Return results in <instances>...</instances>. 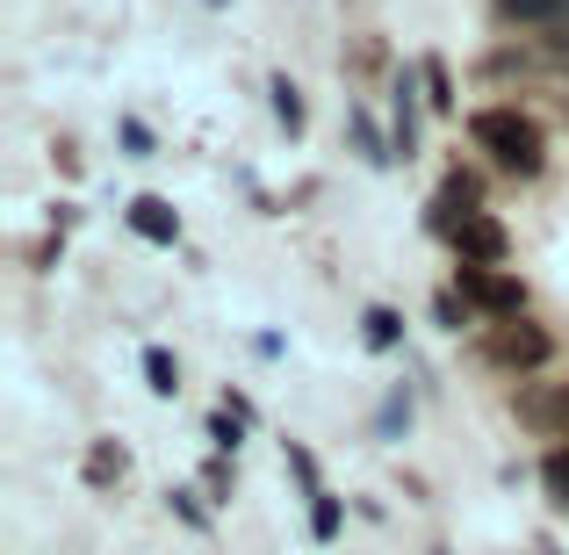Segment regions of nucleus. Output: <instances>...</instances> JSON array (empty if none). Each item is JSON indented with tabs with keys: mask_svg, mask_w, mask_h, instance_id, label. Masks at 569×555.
Masks as SVG:
<instances>
[{
	"mask_svg": "<svg viewBox=\"0 0 569 555\" xmlns=\"http://www.w3.org/2000/svg\"><path fill=\"white\" fill-rule=\"evenodd\" d=\"M469 138H476V152H483L505 181H541L548 130H541V116H533V109H519V101H490V109L469 116Z\"/></svg>",
	"mask_w": 569,
	"mask_h": 555,
	"instance_id": "f257e3e1",
	"label": "nucleus"
},
{
	"mask_svg": "<svg viewBox=\"0 0 569 555\" xmlns=\"http://www.w3.org/2000/svg\"><path fill=\"white\" fill-rule=\"evenodd\" d=\"M476 354H483L490 368H505V375H533V368L556 361V339H548V325H533V318H498L483 339H476Z\"/></svg>",
	"mask_w": 569,
	"mask_h": 555,
	"instance_id": "f03ea898",
	"label": "nucleus"
},
{
	"mask_svg": "<svg viewBox=\"0 0 569 555\" xmlns=\"http://www.w3.org/2000/svg\"><path fill=\"white\" fill-rule=\"evenodd\" d=\"M455 289L469 296V310H476L483 325L527 318V281H519L512 267H455Z\"/></svg>",
	"mask_w": 569,
	"mask_h": 555,
	"instance_id": "7ed1b4c3",
	"label": "nucleus"
},
{
	"mask_svg": "<svg viewBox=\"0 0 569 555\" xmlns=\"http://www.w3.org/2000/svg\"><path fill=\"white\" fill-rule=\"evenodd\" d=\"M476 209H483V174H476V167H447L440 195L426 202V231L432 238H455L461 217H476Z\"/></svg>",
	"mask_w": 569,
	"mask_h": 555,
	"instance_id": "20e7f679",
	"label": "nucleus"
},
{
	"mask_svg": "<svg viewBox=\"0 0 569 555\" xmlns=\"http://www.w3.org/2000/svg\"><path fill=\"white\" fill-rule=\"evenodd\" d=\"M512 418L541 440H569V383H527L512 397Z\"/></svg>",
	"mask_w": 569,
	"mask_h": 555,
	"instance_id": "39448f33",
	"label": "nucleus"
},
{
	"mask_svg": "<svg viewBox=\"0 0 569 555\" xmlns=\"http://www.w3.org/2000/svg\"><path fill=\"white\" fill-rule=\"evenodd\" d=\"M455 246V267H505V252H512V231H505L490 209H476V217H461V231L447 238Z\"/></svg>",
	"mask_w": 569,
	"mask_h": 555,
	"instance_id": "423d86ee",
	"label": "nucleus"
},
{
	"mask_svg": "<svg viewBox=\"0 0 569 555\" xmlns=\"http://www.w3.org/2000/svg\"><path fill=\"white\" fill-rule=\"evenodd\" d=\"M490 22L519 29V37H556L569 29V0H490Z\"/></svg>",
	"mask_w": 569,
	"mask_h": 555,
	"instance_id": "0eeeda50",
	"label": "nucleus"
},
{
	"mask_svg": "<svg viewBox=\"0 0 569 555\" xmlns=\"http://www.w3.org/2000/svg\"><path fill=\"white\" fill-rule=\"evenodd\" d=\"M123 217H130V231H138L144 246H181V209H173L167 195H138Z\"/></svg>",
	"mask_w": 569,
	"mask_h": 555,
	"instance_id": "6e6552de",
	"label": "nucleus"
},
{
	"mask_svg": "<svg viewBox=\"0 0 569 555\" xmlns=\"http://www.w3.org/2000/svg\"><path fill=\"white\" fill-rule=\"evenodd\" d=\"M80 476H87V490H116L130 476V447L123 440H94L87 462H80Z\"/></svg>",
	"mask_w": 569,
	"mask_h": 555,
	"instance_id": "1a4fd4ad",
	"label": "nucleus"
},
{
	"mask_svg": "<svg viewBox=\"0 0 569 555\" xmlns=\"http://www.w3.org/2000/svg\"><path fill=\"white\" fill-rule=\"evenodd\" d=\"M418 72H397V87H389V109H397V152L411 159L418 152Z\"/></svg>",
	"mask_w": 569,
	"mask_h": 555,
	"instance_id": "9d476101",
	"label": "nucleus"
},
{
	"mask_svg": "<svg viewBox=\"0 0 569 555\" xmlns=\"http://www.w3.org/2000/svg\"><path fill=\"white\" fill-rule=\"evenodd\" d=\"M267 95H274V123L289 130V138H303V123H310V109H303V87H296L289 72H274V80H267Z\"/></svg>",
	"mask_w": 569,
	"mask_h": 555,
	"instance_id": "9b49d317",
	"label": "nucleus"
},
{
	"mask_svg": "<svg viewBox=\"0 0 569 555\" xmlns=\"http://www.w3.org/2000/svg\"><path fill=\"white\" fill-rule=\"evenodd\" d=\"M361 339H368L376 354H389V347L403 339V310H389V304H368V318H361Z\"/></svg>",
	"mask_w": 569,
	"mask_h": 555,
	"instance_id": "f8f14e48",
	"label": "nucleus"
},
{
	"mask_svg": "<svg viewBox=\"0 0 569 555\" xmlns=\"http://www.w3.org/2000/svg\"><path fill=\"white\" fill-rule=\"evenodd\" d=\"M144 389L152 397H181V361L167 347H144Z\"/></svg>",
	"mask_w": 569,
	"mask_h": 555,
	"instance_id": "ddd939ff",
	"label": "nucleus"
},
{
	"mask_svg": "<svg viewBox=\"0 0 569 555\" xmlns=\"http://www.w3.org/2000/svg\"><path fill=\"white\" fill-rule=\"evenodd\" d=\"M339 527H347V505L332 490H310V542H339Z\"/></svg>",
	"mask_w": 569,
	"mask_h": 555,
	"instance_id": "4468645a",
	"label": "nucleus"
},
{
	"mask_svg": "<svg viewBox=\"0 0 569 555\" xmlns=\"http://www.w3.org/2000/svg\"><path fill=\"white\" fill-rule=\"evenodd\" d=\"M418 80H426V101L432 109H455V72H447V58H418Z\"/></svg>",
	"mask_w": 569,
	"mask_h": 555,
	"instance_id": "2eb2a0df",
	"label": "nucleus"
},
{
	"mask_svg": "<svg viewBox=\"0 0 569 555\" xmlns=\"http://www.w3.org/2000/svg\"><path fill=\"white\" fill-rule=\"evenodd\" d=\"M432 318H440L447 333H461V325H469L476 310H469V296H461V289H440V296H432Z\"/></svg>",
	"mask_w": 569,
	"mask_h": 555,
	"instance_id": "dca6fc26",
	"label": "nucleus"
},
{
	"mask_svg": "<svg viewBox=\"0 0 569 555\" xmlns=\"http://www.w3.org/2000/svg\"><path fill=\"white\" fill-rule=\"evenodd\" d=\"M541 484H548V498H556L562 513H569V447H556V455L541 462Z\"/></svg>",
	"mask_w": 569,
	"mask_h": 555,
	"instance_id": "f3484780",
	"label": "nucleus"
},
{
	"mask_svg": "<svg viewBox=\"0 0 569 555\" xmlns=\"http://www.w3.org/2000/svg\"><path fill=\"white\" fill-rule=\"evenodd\" d=\"M238 433H246V418H231L217 404V418H209V447H217V455H238Z\"/></svg>",
	"mask_w": 569,
	"mask_h": 555,
	"instance_id": "a211bd4d",
	"label": "nucleus"
},
{
	"mask_svg": "<svg viewBox=\"0 0 569 555\" xmlns=\"http://www.w3.org/2000/svg\"><path fill=\"white\" fill-rule=\"evenodd\" d=\"M202 490H209V498H231V462H209V469H202Z\"/></svg>",
	"mask_w": 569,
	"mask_h": 555,
	"instance_id": "6ab92c4d",
	"label": "nucleus"
},
{
	"mask_svg": "<svg viewBox=\"0 0 569 555\" xmlns=\"http://www.w3.org/2000/svg\"><path fill=\"white\" fill-rule=\"evenodd\" d=\"M123 145H130V159H152V130L138 116H123Z\"/></svg>",
	"mask_w": 569,
	"mask_h": 555,
	"instance_id": "aec40b11",
	"label": "nucleus"
},
{
	"mask_svg": "<svg viewBox=\"0 0 569 555\" xmlns=\"http://www.w3.org/2000/svg\"><path fill=\"white\" fill-rule=\"evenodd\" d=\"M167 505H173V513L188 519V527H209V513H202V505H194V490H167Z\"/></svg>",
	"mask_w": 569,
	"mask_h": 555,
	"instance_id": "412c9836",
	"label": "nucleus"
},
{
	"mask_svg": "<svg viewBox=\"0 0 569 555\" xmlns=\"http://www.w3.org/2000/svg\"><path fill=\"white\" fill-rule=\"evenodd\" d=\"M223 412H231V418H246V426L260 418V412H252V397H246V389H223Z\"/></svg>",
	"mask_w": 569,
	"mask_h": 555,
	"instance_id": "4be33fe9",
	"label": "nucleus"
},
{
	"mask_svg": "<svg viewBox=\"0 0 569 555\" xmlns=\"http://www.w3.org/2000/svg\"><path fill=\"white\" fill-rule=\"evenodd\" d=\"M541 555H562V548H541Z\"/></svg>",
	"mask_w": 569,
	"mask_h": 555,
	"instance_id": "5701e85b",
	"label": "nucleus"
},
{
	"mask_svg": "<svg viewBox=\"0 0 569 555\" xmlns=\"http://www.w3.org/2000/svg\"><path fill=\"white\" fill-rule=\"evenodd\" d=\"M562 116H569V101H562Z\"/></svg>",
	"mask_w": 569,
	"mask_h": 555,
	"instance_id": "b1692460",
	"label": "nucleus"
}]
</instances>
